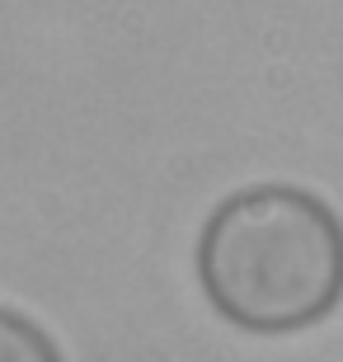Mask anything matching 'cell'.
I'll return each instance as SVG.
<instances>
[{
  "label": "cell",
  "instance_id": "1",
  "mask_svg": "<svg viewBox=\"0 0 343 362\" xmlns=\"http://www.w3.org/2000/svg\"><path fill=\"white\" fill-rule=\"evenodd\" d=\"M193 259L207 306L245 334H301L343 301V216L296 184L221 198Z\"/></svg>",
  "mask_w": 343,
  "mask_h": 362
},
{
  "label": "cell",
  "instance_id": "2",
  "mask_svg": "<svg viewBox=\"0 0 343 362\" xmlns=\"http://www.w3.org/2000/svg\"><path fill=\"white\" fill-rule=\"evenodd\" d=\"M0 362H62V353L28 315L0 306Z\"/></svg>",
  "mask_w": 343,
  "mask_h": 362
}]
</instances>
